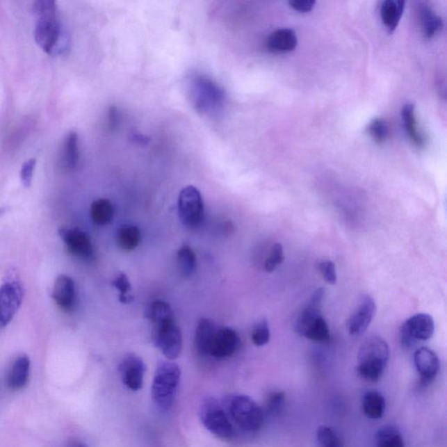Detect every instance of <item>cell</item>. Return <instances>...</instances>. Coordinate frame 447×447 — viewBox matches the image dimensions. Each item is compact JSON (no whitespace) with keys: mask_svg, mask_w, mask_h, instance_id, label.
Returning <instances> with one entry per match:
<instances>
[{"mask_svg":"<svg viewBox=\"0 0 447 447\" xmlns=\"http://www.w3.org/2000/svg\"><path fill=\"white\" fill-rule=\"evenodd\" d=\"M187 90L193 108L201 115L214 117L226 104V91L204 74H190L187 79Z\"/></svg>","mask_w":447,"mask_h":447,"instance_id":"obj_1","label":"cell"},{"mask_svg":"<svg viewBox=\"0 0 447 447\" xmlns=\"http://www.w3.org/2000/svg\"><path fill=\"white\" fill-rule=\"evenodd\" d=\"M325 300V290L320 288L310 297L308 304L297 315L295 322V332L316 343H327L330 339V327L322 312Z\"/></svg>","mask_w":447,"mask_h":447,"instance_id":"obj_2","label":"cell"},{"mask_svg":"<svg viewBox=\"0 0 447 447\" xmlns=\"http://www.w3.org/2000/svg\"><path fill=\"white\" fill-rule=\"evenodd\" d=\"M389 357L390 349L387 341L376 336L368 337L358 352V376L370 383H377L383 377Z\"/></svg>","mask_w":447,"mask_h":447,"instance_id":"obj_3","label":"cell"},{"mask_svg":"<svg viewBox=\"0 0 447 447\" xmlns=\"http://www.w3.org/2000/svg\"><path fill=\"white\" fill-rule=\"evenodd\" d=\"M223 405L234 426L247 433L261 431L265 424L264 409L247 395L233 394L224 399Z\"/></svg>","mask_w":447,"mask_h":447,"instance_id":"obj_4","label":"cell"},{"mask_svg":"<svg viewBox=\"0 0 447 447\" xmlns=\"http://www.w3.org/2000/svg\"><path fill=\"white\" fill-rule=\"evenodd\" d=\"M181 370L172 361H161L156 366L152 387V398L156 407L163 412L172 407L179 390Z\"/></svg>","mask_w":447,"mask_h":447,"instance_id":"obj_5","label":"cell"},{"mask_svg":"<svg viewBox=\"0 0 447 447\" xmlns=\"http://www.w3.org/2000/svg\"><path fill=\"white\" fill-rule=\"evenodd\" d=\"M200 421L204 428L216 438L230 440L234 438L235 428L224 405L214 398H206L200 405Z\"/></svg>","mask_w":447,"mask_h":447,"instance_id":"obj_6","label":"cell"},{"mask_svg":"<svg viewBox=\"0 0 447 447\" xmlns=\"http://www.w3.org/2000/svg\"><path fill=\"white\" fill-rule=\"evenodd\" d=\"M34 39L40 49L49 54L67 49L68 44L57 15L39 17L34 30Z\"/></svg>","mask_w":447,"mask_h":447,"instance_id":"obj_7","label":"cell"},{"mask_svg":"<svg viewBox=\"0 0 447 447\" xmlns=\"http://www.w3.org/2000/svg\"><path fill=\"white\" fill-rule=\"evenodd\" d=\"M177 206L180 220L184 227L197 228L202 225L204 218V201L195 186H188L181 190Z\"/></svg>","mask_w":447,"mask_h":447,"instance_id":"obj_8","label":"cell"},{"mask_svg":"<svg viewBox=\"0 0 447 447\" xmlns=\"http://www.w3.org/2000/svg\"><path fill=\"white\" fill-rule=\"evenodd\" d=\"M152 340L168 360L177 359L182 352V333L175 320L153 325Z\"/></svg>","mask_w":447,"mask_h":447,"instance_id":"obj_9","label":"cell"},{"mask_svg":"<svg viewBox=\"0 0 447 447\" xmlns=\"http://www.w3.org/2000/svg\"><path fill=\"white\" fill-rule=\"evenodd\" d=\"M434 320L428 314H417L406 320L401 327V344L405 349H412L418 343L426 342L434 334Z\"/></svg>","mask_w":447,"mask_h":447,"instance_id":"obj_10","label":"cell"},{"mask_svg":"<svg viewBox=\"0 0 447 447\" xmlns=\"http://www.w3.org/2000/svg\"><path fill=\"white\" fill-rule=\"evenodd\" d=\"M24 290L19 282H6L0 288V327L8 325L22 305Z\"/></svg>","mask_w":447,"mask_h":447,"instance_id":"obj_11","label":"cell"},{"mask_svg":"<svg viewBox=\"0 0 447 447\" xmlns=\"http://www.w3.org/2000/svg\"><path fill=\"white\" fill-rule=\"evenodd\" d=\"M377 312L375 300L370 295H364L361 299L357 309L351 314L348 320V331L352 336H361L366 332Z\"/></svg>","mask_w":447,"mask_h":447,"instance_id":"obj_12","label":"cell"},{"mask_svg":"<svg viewBox=\"0 0 447 447\" xmlns=\"http://www.w3.org/2000/svg\"><path fill=\"white\" fill-rule=\"evenodd\" d=\"M241 347V339L231 327H221L215 331L208 356L224 359L234 356Z\"/></svg>","mask_w":447,"mask_h":447,"instance_id":"obj_13","label":"cell"},{"mask_svg":"<svg viewBox=\"0 0 447 447\" xmlns=\"http://www.w3.org/2000/svg\"><path fill=\"white\" fill-rule=\"evenodd\" d=\"M122 383L129 390H141L146 373V365L141 357L134 354H129L119 365Z\"/></svg>","mask_w":447,"mask_h":447,"instance_id":"obj_14","label":"cell"},{"mask_svg":"<svg viewBox=\"0 0 447 447\" xmlns=\"http://www.w3.org/2000/svg\"><path fill=\"white\" fill-rule=\"evenodd\" d=\"M60 236L71 254L84 259L93 257V245L88 234L83 230L78 228H63L60 230Z\"/></svg>","mask_w":447,"mask_h":447,"instance_id":"obj_15","label":"cell"},{"mask_svg":"<svg viewBox=\"0 0 447 447\" xmlns=\"http://www.w3.org/2000/svg\"><path fill=\"white\" fill-rule=\"evenodd\" d=\"M414 358L416 368L421 376V384L432 383L440 368L438 355L429 348L422 347L415 351Z\"/></svg>","mask_w":447,"mask_h":447,"instance_id":"obj_16","label":"cell"},{"mask_svg":"<svg viewBox=\"0 0 447 447\" xmlns=\"http://www.w3.org/2000/svg\"><path fill=\"white\" fill-rule=\"evenodd\" d=\"M52 297L61 309L72 311L76 304V286L73 279L67 275L59 276L54 282Z\"/></svg>","mask_w":447,"mask_h":447,"instance_id":"obj_17","label":"cell"},{"mask_svg":"<svg viewBox=\"0 0 447 447\" xmlns=\"http://www.w3.org/2000/svg\"><path fill=\"white\" fill-rule=\"evenodd\" d=\"M30 360L26 356H19L10 367L6 384L10 390L19 391L23 390L29 383L30 376Z\"/></svg>","mask_w":447,"mask_h":447,"instance_id":"obj_18","label":"cell"},{"mask_svg":"<svg viewBox=\"0 0 447 447\" xmlns=\"http://www.w3.org/2000/svg\"><path fill=\"white\" fill-rule=\"evenodd\" d=\"M295 31L289 29H279L273 32L266 42V47L269 52L284 54L295 50L297 46Z\"/></svg>","mask_w":447,"mask_h":447,"instance_id":"obj_19","label":"cell"},{"mask_svg":"<svg viewBox=\"0 0 447 447\" xmlns=\"http://www.w3.org/2000/svg\"><path fill=\"white\" fill-rule=\"evenodd\" d=\"M418 17L423 35L426 40L432 39L442 30L444 26L442 19L429 6L425 4L419 6Z\"/></svg>","mask_w":447,"mask_h":447,"instance_id":"obj_20","label":"cell"},{"mask_svg":"<svg viewBox=\"0 0 447 447\" xmlns=\"http://www.w3.org/2000/svg\"><path fill=\"white\" fill-rule=\"evenodd\" d=\"M403 124H404L406 133L411 142L417 148H424L425 146V138L424 135L418 131V122L416 120L415 107L414 104H407L404 105L401 111Z\"/></svg>","mask_w":447,"mask_h":447,"instance_id":"obj_21","label":"cell"},{"mask_svg":"<svg viewBox=\"0 0 447 447\" xmlns=\"http://www.w3.org/2000/svg\"><path fill=\"white\" fill-rule=\"evenodd\" d=\"M79 160V139L76 132H70L64 139L60 153L61 165L67 170H73L76 168Z\"/></svg>","mask_w":447,"mask_h":447,"instance_id":"obj_22","label":"cell"},{"mask_svg":"<svg viewBox=\"0 0 447 447\" xmlns=\"http://www.w3.org/2000/svg\"><path fill=\"white\" fill-rule=\"evenodd\" d=\"M404 10L405 1L403 0H387L382 3L381 19L389 32L392 33L397 29Z\"/></svg>","mask_w":447,"mask_h":447,"instance_id":"obj_23","label":"cell"},{"mask_svg":"<svg viewBox=\"0 0 447 447\" xmlns=\"http://www.w3.org/2000/svg\"><path fill=\"white\" fill-rule=\"evenodd\" d=\"M387 402L383 395L377 391H368L361 398V409L368 418L380 419L383 417Z\"/></svg>","mask_w":447,"mask_h":447,"instance_id":"obj_24","label":"cell"},{"mask_svg":"<svg viewBox=\"0 0 447 447\" xmlns=\"http://www.w3.org/2000/svg\"><path fill=\"white\" fill-rule=\"evenodd\" d=\"M216 327L209 319H201L197 324L195 334V347L197 352L202 356L209 354L211 341H213Z\"/></svg>","mask_w":447,"mask_h":447,"instance_id":"obj_25","label":"cell"},{"mask_svg":"<svg viewBox=\"0 0 447 447\" xmlns=\"http://www.w3.org/2000/svg\"><path fill=\"white\" fill-rule=\"evenodd\" d=\"M375 447H405L400 430L394 425H384L375 437Z\"/></svg>","mask_w":447,"mask_h":447,"instance_id":"obj_26","label":"cell"},{"mask_svg":"<svg viewBox=\"0 0 447 447\" xmlns=\"http://www.w3.org/2000/svg\"><path fill=\"white\" fill-rule=\"evenodd\" d=\"M90 216L95 224L105 226L113 220L114 206L111 201L106 199L95 200L91 206Z\"/></svg>","mask_w":447,"mask_h":447,"instance_id":"obj_27","label":"cell"},{"mask_svg":"<svg viewBox=\"0 0 447 447\" xmlns=\"http://www.w3.org/2000/svg\"><path fill=\"white\" fill-rule=\"evenodd\" d=\"M141 241L139 228L133 225H124L117 230V242L122 250L132 251L138 247Z\"/></svg>","mask_w":447,"mask_h":447,"instance_id":"obj_28","label":"cell"},{"mask_svg":"<svg viewBox=\"0 0 447 447\" xmlns=\"http://www.w3.org/2000/svg\"><path fill=\"white\" fill-rule=\"evenodd\" d=\"M177 263L180 273L184 277H190L196 272V254L188 245H183L177 251Z\"/></svg>","mask_w":447,"mask_h":447,"instance_id":"obj_29","label":"cell"},{"mask_svg":"<svg viewBox=\"0 0 447 447\" xmlns=\"http://www.w3.org/2000/svg\"><path fill=\"white\" fill-rule=\"evenodd\" d=\"M149 317L152 320V325H159V324L174 320L172 307L166 302L156 300L152 302L151 309H149Z\"/></svg>","mask_w":447,"mask_h":447,"instance_id":"obj_30","label":"cell"},{"mask_svg":"<svg viewBox=\"0 0 447 447\" xmlns=\"http://www.w3.org/2000/svg\"><path fill=\"white\" fill-rule=\"evenodd\" d=\"M319 447H344L341 437L333 428L327 425H320L316 432Z\"/></svg>","mask_w":447,"mask_h":447,"instance_id":"obj_31","label":"cell"},{"mask_svg":"<svg viewBox=\"0 0 447 447\" xmlns=\"http://www.w3.org/2000/svg\"><path fill=\"white\" fill-rule=\"evenodd\" d=\"M368 134L374 142L377 145H383L387 141L389 134H390V129L387 121L382 118H376L371 122L367 129Z\"/></svg>","mask_w":447,"mask_h":447,"instance_id":"obj_32","label":"cell"},{"mask_svg":"<svg viewBox=\"0 0 447 447\" xmlns=\"http://www.w3.org/2000/svg\"><path fill=\"white\" fill-rule=\"evenodd\" d=\"M112 286L118 290L119 301H120L121 303L128 304V303H131L133 299H134V297L129 293L131 291V282H129L128 276L126 275L124 273H121V274L112 282Z\"/></svg>","mask_w":447,"mask_h":447,"instance_id":"obj_33","label":"cell"},{"mask_svg":"<svg viewBox=\"0 0 447 447\" xmlns=\"http://www.w3.org/2000/svg\"><path fill=\"white\" fill-rule=\"evenodd\" d=\"M270 337V329L267 319L259 320L252 330V343L258 347L264 346L269 343Z\"/></svg>","mask_w":447,"mask_h":447,"instance_id":"obj_34","label":"cell"},{"mask_svg":"<svg viewBox=\"0 0 447 447\" xmlns=\"http://www.w3.org/2000/svg\"><path fill=\"white\" fill-rule=\"evenodd\" d=\"M285 404V394L281 391L269 392L266 398L264 412L271 415H278L282 411Z\"/></svg>","mask_w":447,"mask_h":447,"instance_id":"obj_35","label":"cell"},{"mask_svg":"<svg viewBox=\"0 0 447 447\" xmlns=\"http://www.w3.org/2000/svg\"><path fill=\"white\" fill-rule=\"evenodd\" d=\"M284 250L282 244L275 243L269 251L268 258L264 262L266 272L273 273L284 262Z\"/></svg>","mask_w":447,"mask_h":447,"instance_id":"obj_36","label":"cell"},{"mask_svg":"<svg viewBox=\"0 0 447 447\" xmlns=\"http://www.w3.org/2000/svg\"><path fill=\"white\" fill-rule=\"evenodd\" d=\"M317 269L322 275L324 281L330 285L336 284L337 282V274L336 266L334 262L329 259H323L317 263Z\"/></svg>","mask_w":447,"mask_h":447,"instance_id":"obj_37","label":"cell"},{"mask_svg":"<svg viewBox=\"0 0 447 447\" xmlns=\"http://www.w3.org/2000/svg\"><path fill=\"white\" fill-rule=\"evenodd\" d=\"M33 13L37 17L56 15V3L52 0H40L33 3Z\"/></svg>","mask_w":447,"mask_h":447,"instance_id":"obj_38","label":"cell"},{"mask_svg":"<svg viewBox=\"0 0 447 447\" xmlns=\"http://www.w3.org/2000/svg\"><path fill=\"white\" fill-rule=\"evenodd\" d=\"M36 166V160L34 159L27 160L23 163L22 170H20V179L23 186L29 188L32 183L34 169Z\"/></svg>","mask_w":447,"mask_h":447,"instance_id":"obj_39","label":"cell"},{"mask_svg":"<svg viewBox=\"0 0 447 447\" xmlns=\"http://www.w3.org/2000/svg\"><path fill=\"white\" fill-rule=\"evenodd\" d=\"M288 4L297 12L309 13L315 8L316 2L314 0H291Z\"/></svg>","mask_w":447,"mask_h":447,"instance_id":"obj_40","label":"cell"},{"mask_svg":"<svg viewBox=\"0 0 447 447\" xmlns=\"http://www.w3.org/2000/svg\"><path fill=\"white\" fill-rule=\"evenodd\" d=\"M119 124V113L117 107L109 108L108 111V126L111 129H114Z\"/></svg>","mask_w":447,"mask_h":447,"instance_id":"obj_41","label":"cell"},{"mask_svg":"<svg viewBox=\"0 0 447 447\" xmlns=\"http://www.w3.org/2000/svg\"><path fill=\"white\" fill-rule=\"evenodd\" d=\"M65 447H90L86 445V444H84L81 441H78V440H71V441L67 442L66 444V446Z\"/></svg>","mask_w":447,"mask_h":447,"instance_id":"obj_42","label":"cell"}]
</instances>
